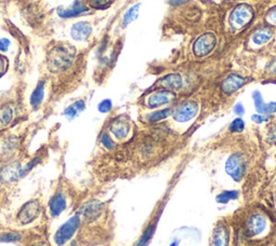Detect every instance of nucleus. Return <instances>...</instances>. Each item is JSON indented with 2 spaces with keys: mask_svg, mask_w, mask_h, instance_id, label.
I'll use <instances>...</instances> for the list:
<instances>
[{
  "mask_svg": "<svg viewBox=\"0 0 276 246\" xmlns=\"http://www.w3.org/2000/svg\"><path fill=\"white\" fill-rule=\"evenodd\" d=\"M75 57V49L69 45H57L49 52L48 65L50 70L54 73L66 70Z\"/></svg>",
  "mask_w": 276,
  "mask_h": 246,
  "instance_id": "obj_1",
  "label": "nucleus"
},
{
  "mask_svg": "<svg viewBox=\"0 0 276 246\" xmlns=\"http://www.w3.org/2000/svg\"><path fill=\"white\" fill-rule=\"evenodd\" d=\"M81 223V217L79 214H76L75 216L71 217L70 219L64 224L62 225L58 230L54 234V243L56 246H64L67 244L71 239L74 238L76 234L78 228Z\"/></svg>",
  "mask_w": 276,
  "mask_h": 246,
  "instance_id": "obj_2",
  "label": "nucleus"
},
{
  "mask_svg": "<svg viewBox=\"0 0 276 246\" xmlns=\"http://www.w3.org/2000/svg\"><path fill=\"white\" fill-rule=\"evenodd\" d=\"M253 17H254L253 8L246 5H239L235 7L230 14L229 17L230 27L234 30L242 29L253 20Z\"/></svg>",
  "mask_w": 276,
  "mask_h": 246,
  "instance_id": "obj_3",
  "label": "nucleus"
},
{
  "mask_svg": "<svg viewBox=\"0 0 276 246\" xmlns=\"http://www.w3.org/2000/svg\"><path fill=\"white\" fill-rule=\"evenodd\" d=\"M41 210V205L38 200H30L19 209L16 215V222L20 226L29 225L38 218Z\"/></svg>",
  "mask_w": 276,
  "mask_h": 246,
  "instance_id": "obj_4",
  "label": "nucleus"
},
{
  "mask_svg": "<svg viewBox=\"0 0 276 246\" xmlns=\"http://www.w3.org/2000/svg\"><path fill=\"white\" fill-rule=\"evenodd\" d=\"M216 37L213 34L207 33L202 35L201 37H199L195 41L194 46H193V52L194 54L199 56V57H203L208 55L210 52L213 50L216 46Z\"/></svg>",
  "mask_w": 276,
  "mask_h": 246,
  "instance_id": "obj_5",
  "label": "nucleus"
},
{
  "mask_svg": "<svg viewBox=\"0 0 276 246\" xmlns=\"http://www.w3.org/2000/svg\"><path fill=\"white\" fill-rule=\"evenodd\" d=\"M245 159L242 155L235 153L231 156L226 164L227 173L234 180H239L244 175L245 172Z\"/></svg>",
  "mask_w": 276,
  "mask_h": 246,
  "instance_id": "obj_6",
  "label": "nucleus"
},
{
  "mask_svg": "<svg viewBox=\"0 0 276 246\" xmlns=\"http://www.w3.org/2000/svg\"><path fill=\"white\" fill-rule=\"evenodd\" d=\"M198 104L195 102H185L176 109L174 118L178 122H187L195 117V115L198 113Z\"/></svg>",
  "mask_w": 276,
  "mask_h": 246,
  "instance_id": "obj_7",
  "label": "nucleus"
},
{
  "mask_svg": "<svg viewBox=\"0 0 276 246\" xmlns=\"http://www.w3.org/2000/svg\"><path fill=\"white\" fill-rule=\"evenodd\" d=\"M67 207V198L60 189L57 190L49 202V210L52 217H57L64 212Z\"/></svg>",
  "mask_w": 276,
  "mask_h": 246,
  "instance_id": "obj_8",
  "label": "nucleus"
},
{
  "mask_svg": "<svg viewBox=\"0 0 276 246\" xmlns=\"http://www.w3.org/2000/svg\"><path fill=\"white\" fill-rule=\"evenodd\" d=\"M245 83H246L245 78L238 75H230L222 81L221 89L225 93L231 94L241 89Z\"/></svg>",
  "mask_w": 276,
  "mask_h": 246,
  "instance_id": "obj_9",
  "label": "nucleus"
},
{
  "mask_svg": "<svg viewBox=\"0 0 276 246\" xmlns=\"http://www.w3.org/2000/svg\"><path fill=\"white\" fill-rule=\"evenodd\" d=\"M175 96L171 91H159V92L154 93L148 99V105L151 108H156L172 102Z\"/></svg>",
  "mask_w": 276,
  "mask_h": 246,
  "instance_id": "obj_10",
  "label": "nucleus"
},
{
  "mask_svg": "<svg viewBox=\"0 0 276 246\" xmlns=\"http://www.w3.org/2000/svg\"><path fill=\"white\" fill-rule=\"evenodd\" d=\"M92 34L91 25L85 22H79L76 23L73 27H71V37L77 41H83L86 40Z\"/></svg>",
  "mask_w": 276,
  "mask_h": 246,
  "instance_id": "obj_11",
  "label": "nucleus"
},
{
  "mask_svg": "<svg viewBox=\"0 0 276 246\" xmlns=\"http://www.w3.org/2000/svg\"><path fill=\"white\" fill-rule=\"evenodd\" d=\"M265 219L261 215H254L249 219L247 225V231L251 236H255L260 234L265 228Z\"/></svg>",
  "mask_w": 276,
  "mask_h": 246,
  "instance_id": "obj_12",
  "label": "nucleus"
},
{
  "mask_svg": "<svg viewBox=\"0 0 276 246\" xmlns=\"http://www.w3.org/2000/svg\"><path fill=\"white\" fill-rule=\"evenodd\" d=\"M229 243V233L227 228L222 225H219L215 228L212 233L211 246H228Z\"/></svg>",
  "mask_w": 276,
  "mask_h": 246,
  "instance_id": "obj_13",
  "label": "nucleus"
},
{
  "mask_svg": "<svg viewBox=\"0 0 276 246\" xmlns=\"http://www.w3.org/2000/svg\"><path fill=\"white\" fill-rule=\"evenodd\" d=\"M87 11L88 9L85 6H83L81 3L76 2L70 8L60 9V10H58V15L60 17H75Z\"/></svg>",
  "mask_w": 276,
  "mask_h": 246,
  "instance_id": "obj_14",
  "label": "nucleus"
},
{
  "mask_svg": "<svg viewBox=\"0 0 276 246\" xmlns=\"http://www.w3.org/2000/svg\"><path fill=\"white\" fill-rule=\"evenodd\" d=\"M161 84L167 90H179L182 85V79L179 75L171 74L161 79Z\"/></svg>",
  "mask_w": 276,
  "mask_h": 246,
  "instance_id": "obj_15",
  "label": "nucleus"
},
{
  "mask_svg": "<svg viewBox=\"0 0 276 246\" xmlns=\"http://www.w3.org/2000/svg\"><path fill=\"white\" fill-rule=\"evenodd\" d=\"M273 36V32L269 28H261L259 30H257L252 37V42L254 43V46L256 47H260L264 43L271 40Z\"/></svg>",
  "mask_w": 276,
  "mask_h": 246,
  "instance_id": "obj_16",
  "label": "nucleus"
},
{
  "mask_svg": "<svg viewBox=\"0 0 276 246\" xmlns=\"http://www.w3.org/2000/svg\"><path fill=\"white\" fill-rule=\"evenodd\" d=\"M44 98V82L40 81L30 96V105L33 108H38Z\"/></svg>",
  "mask_w": 276,
  "mask_h": 246,
  "instance_id": "obj_17",
  "label": "nucleus"
},
{
  "mask_svg": "<svg viewBox=\"0 0 276 246\" xmlns=\"http://www.w3.org/2000/svg\"><path fill=\"white\" fill-rule=\"evenodd\" d=\"M111 132L117 138H119V139L124 138L129 133V126L127 125L126 122L118 120L111 126Z\"/></svg>",
  "mask_w": 276,
  "mask_h": 246,
  "instance_id": "obj_18",
  "label": "nucleus"
},
{
  "mask_svg": "<svg viewBox=\"0 0 276 246\" xmlns=\"http://www.w3.org/2000/svg\"><path fill=\"white\" fill-rule=\"evenodd\" d=\"M85 108V104L83 101H77L74 104H71L70 106H68L64 112V115L68 117L69 119H74L76 118L80 112L84 110Z\"/></svg>",
  "mask_w": 276,
  "mask_h": 246,
  "instance_id": "obj_19",
  "label": "nucleus"
},
{
  "mask_svg": "<svg viewBox=\"0 0 276 246\" xmlns=\"http://www.w3.org/2000/svg\"><path fill=\"white\" fill-rule=\"evenodd\" d=\"M139 7H140V4H137L135 6H133L130 10L124 14V17H123V26H128L130 23H132L134 20L137 19L138 16V12H139Z\"/></svg>",
  "mask_w": 276,
  "mask_h": 246,
  "instance_id": "obj_20",
  "label": "nucleus"
},
{
  "mask_svg": "<svg viewBox=\"0 0 276 246\" xmlns=\"http://www.w3.org/2000/svg\"><path fill=\"white\" fill-rule=\"evenodd\" d=\"M172 113V109L167 108V109H162V110H158L151 113V115L148 116L149 122H158L160 120H163L167 118Z\"/></svg>",
  "mask_w": 276,
  "mask_h": 246,
  "instance_id": "obj_21",
  "label": "nucleus"
},
{
  "mask_svg": "<svg viewBox=\"0 0 276 246\" xmlns=\"http://www.w3.org/2000/svg\"><path fill=\"white\" fill-rule=\"evenodd\" d=\"M238 197V192L237 191H225V192H222L220 193V195L217 196L216 200L218 203H221V204H226L228 203L229 201L231 200H234Z\"/></svg>",
  "mask_w": 276,
  "mask_h": 246,
  "instance_id": "obj_22",
  "label": "nucleus"
},
{
  "mask_svg": "<svg viewBox=\"0 0 276 246\" xmlns=\"http://www.w3.org/2000/svg\"><path fill=\"white\" fill-rule=\"evenodd\" d=\"M13 117V111L10 106H6L2 110H0V123L3 126H7L10 123Z\"/></svg>",
  "mask_w": 276,
  "mask_h": 246,
  "instance_id": "obj_23",
  "label": "nucleus"
},
{
  "mask_svg": "<svg viewBox=\"0 0 276 246\" xmlns=\"http://www.w3.org/2000/svg\"><path fill=\"white\" fill-rule=\"evenodd\" d=\"M155 225L154 226H150L148 229L145 231V233L142 234L141 236V239L139 240V242L136 244V246H146L147 243L150 241L151 239V236H152V233L155 231Z\"/></svg>",
  "mask_w": 276,
  "mask_h": 246,
  "instance_id": "obj_24",
  "label": "nucleus"
},
{
  "mask_svg": "<svg viewBox=\"0 0 276 246\" xmlns=\"http://www.w3.org/2000/svg\"><path fill=\"white\" fill-rule=\"evenodd\" d=\"M253 98H254V102H255V106H256L257 111L262 113L263 107H264V102H263L261 93L259 91H255L253 94Z\"/></svg>",
  "mask_w": 276,
  "mask_h": 246,
  "instance_id": "obj_25",
  "label": "nucleus"
},
{
  "mask_svg": "<svg viewBox=\"0 0 276 246\" xmlns=\"http://www.w3.org/2000/svg\"><path fill=\"white\" fill-rule=\"evenodd\" d=\"M244 121L241 118H237L230 125V131L232 132V133H239V132L244 130Z\"/></svg>",
  "mask_w": 276,
  "mask_h": 246,
  "instance_id": "obj_26",
  "label": "nucleus"
},
{
  "mask_svg": "<svg viewBox=\"0 0 276 246\" xmlns=\"http://www.w3.org/2000/svg\"><path fill=\"white\" fill-rule=\"evenodd\" d=\"M21 239V235L15 232H8L0 235V242H16Z\"/></svg>",
  "mask_w": 276,
  "mask_h": 246,
  "instance_id": "obj_27",
  "label": "nucleus"
},
{
  "mask_svg": "<svg viewBox=\"0 0 276 246\" xmlns=\"http://www.w3.org/2000/svg\"><path fill=\"white\" fill-rule=\"evenodd\" d=\"M112 3L113 0H91V6L95 9H107Z\"/></svg>",
  "mask_w": 276,
  "mask_h": 246,
  "instance_id": "obj_28",
  "label": "nucleus"
},
{
  "mask_svg": "<svg viewBox=\"0 0 276 246\" xmlns=\"http://www.w3.org/2000/svg\"><path fill=\"white\" fill-rule=\"evenodd\" d=\"M101 143L103 144V146H104L105 148L108 149V150H111V149H113L114 144H113V142H112V139L110 138V136H109L108 134H107V133H104V134L102 135V137H101Z\"/></svg>",
  "mask_w": 276,
  "mask_h": 246,
  "instance_id": "obj_29",
  "label": "nucleus"
},
{
  "mask_svg": "<svg viewBox=\"0 0 276 246\" xmlns=\"http://www.w3.org/2000/svg\"><path fill=\"white\" fill-rule=\"evenodd\" d=\"M111 108H112V103L110 100H104L99 105V110L103 113L109 112L111 110Z\"/></svg>",
  "mask_w": 276,
  "mask_h": 246,
  "instance_id": "obj_30",
  "label": "nucleus"
},
{
  "mask_svg": "<svg viewBox=\"0 0 276 246\" xmlns=\"http://www.w3.org/2000/svg\"><path fill=\"white\" fill-rule=\"evenodd\" d=\"M275 111H276V102L269 103V104H264L262 113H273Z\"/></svg>",
  "mask_w": 276,
  "mask_h": 246,
  "instance_id": "obj_31",
  "label": "nucleus"
},
{
  "mask_svg": "<svg viewBox=\"0 0 276 246\" xmlns=\"http://www.w3.org/2000/svg\"><path fill=\"white\" fill-rule=\"evenodd\" d=\"M266 20H268L269 24L276 26V8L273 9V10L266 16Z\"/></svg>",
  "mask_w": 276,
  "mask_h": 246,
  "instance_id": "obj_32",
  "label": "nucleus"
},
{
  "mask_svg": "<svg viewBox=\"0 0 276 246\" xmlns=\"http://www.w3.org/2000/svg\"><path fill=\"white\" fill-rule=\"evenodd\" d=\"M10 47V41L6 38L0 39V52H6Z\"/></svg>",
  "mask_w": 276,
  "mask_h": 246,
  "instance_id": "obj_33",
  "label": "nucleus"
},
{
  "mask_svg": "<svg viewBox=\"0 0 276 246\" xmlns=\"http://www.w3.org/2000/svg\"><path fill=\"white\" fill-rule=\"evenodd\" d=\"M234 111H235V113H236V115L237 116H242V115H244V107H243V105L242 104H237L236 105V106H235V108H234Z\"/></svg>",
  "mask_w": 276,
  "mask_h": 246,
  "instance_id": "obj_34",
  "label": "nucleus"
},
{
  "mask_svg": "<svg viewBox=\"0 0 276 246\" xmlns=\"http://www.w3.org/2000/svg\"><path fill=\"white\" fill-rule=\"evenodd\" d=\"M253 120L255 121V122H257V123H262L265 119L262 117V116H259V115H255V116H253Z\"/></svg>",
  "mask_w": 276,
  "mask_h": 246,
  "instance_id": "obj_35",
  "label": "nucleus"
},
{
  "mask_svg": "<svg viewBox=\"0 0 276 246\" xmlns=\"http://www.w3.org/2000/svg\"><path fill=\"white\" fill-rule=\"evenodd\" d=\"M187 2V0H170V4L173 6H179Z\"/></svg>",
  "mask_w": 276,
  "mask_h": 246,
  "instance_id": "obj_36",
  "label": "nucleus"
},
{
  "mask_svg": "<svg viewBox=\"0 0 276 246\" xmlns=\"http://www.w3.org/2000/svg\"><path fill=\"white\" fill-rule=\"evenodd\" d=\"M4 70H5V62H4L3 57L0 56V75L3 74Z\"/></svg>",
  "mask_w": 276,
  "mask_h": 246,
  "instance_id": "obj_37",
  "label": "nucleus"
},
{
  "mask_svg": "<svg viewBox=\"0 0 276 246\" xmlns=\"http://www.w3.org/2000/svg\"><path fill=\"white\" fill-rule=\"evenodd\" d=\"M30 246H48V245L46 243H43V242H39V243H35V244L30 245Z\"/></svg>",
  "mask_w": 276,
  "mask_h": 246,
  "instance_id": "obj_38",
  "label": "nucleus"
},
{
  "mask_svg": "<svg viewBox=\"0 0 276 246\" xmlns=\"http://www.w3.org/2000/svg\"><path fill=\"white\" fill-rule=\"evenodd\" d=\"M272 69H273V72L276 74V60L274 62L273 65H272Z\"/></svg>",
  "mask_w": 276,
  "mask_h": 246,
  "instance_id": "obj_39",
  "label": "nucleus"
},
{
  "mask_svg": "<svg viewBox=\"0 0 276 246\" xmlns=\"http://www.w3.org/2000/svg\"><path fill=\"white\" fill-rule=\"evenodd\" d=\"M171 246H178V242H174Z\"/></svg>",
  "mask_w": 276,
  "mask_h": 246,
  "instance_id": "obj_40",
  "label": "nucleus"
}]
</instances>
